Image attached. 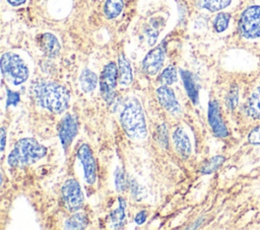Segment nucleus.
Listing matches in <instances>:
<instances>
[{"instance_id":"nucleus-1","label":"nucleus","mask_w":260,"mask_h":230,"mask_svg":"<svg viewBox=\"0 0 260 230\" xmlns=\"http://www.w3.org/2000/svg\"><path fill=\"white\" fill-rule=\"evenodd\" d=\"M34 94L39 105L55 113L63 112L69 105L68 89L55 82L44 81L36 84Z\"/></svg>"},{"instance_id":"nucleus-2","label":"nucleus","mask_w":260,"mask_h":230,"mask_svg":"<svg viewBox=\"0 0 260 230\" xmlns=\"http://www.w3.org/2000/svg\"><path fill=\"white\" fill-rule=\"evenodd\" d=\"M120 122L131 139L142 140L147 136L144 112L140 101L135 96H130L125 101L120 113Z\"/></svg>"},{"instance_id":"nucleus-3","label":"nucleus","mask_w":260,"mask_h":230,"mask_svg":"<svg viewBox=\"0 0 260 230\" xmlns=\"http://www.w3.org/2000/svg\"><path fill=\"white\" fill-rule=\"evenodd\" d=\"M47 154V148L34 138H23L18 140L7 158V163L11 167L28 166Z\"/></svg>"},{"instance_id":"nucleus-4","label":"nucleus","mask_w":260,"mask_h":230,"mask_svg":"<svg viewBox=\"0 0 260 230\" xmlns=\"http://www.w3.org/2000/svg\"><path fill=\"white\" fill-rule=\"evenodd\" d=\"M3 77L12 85H20L28 78V68L24 61L14 53H4L0 61Z\"/></svg>"},{"instance_id":"nucleus-5","label":"nucleus","mask_w":260,"mask_h":230,"mask_svg":"<svg viewBox=\"0 0 260 230\" xmlns=\"http://www.w3.org/2000/svg\"><path fill=\"white\" fill-rule=\"evenodd\" d=\"M239 31L248 40L260 36V5L254 4L247 7L239 19Z\"/></svg>"},{"instance_id":"nucleus-6","label":"nucleus","mask_w":260,"mask_h":230,"mask_svg":"<svg viewBox=\"0 0 260 230\" xmlns=\"http://www.w3.org/2000/svg\"><path fill=\"white\" fill-rule=\"evenodd\" d=\"M118 66L114 62L108 63L100 76V90L103 99L108 103H113L115 99V88L117 85Z\"/></svg>"},{"instance_id":"nucleus-7","label":"nucleus","mask_w":260,"mask_h":230,"mask_svg":"<svg viewBox=\"0 0 260 230\" xmlns=\"http://www.w3.org/2000/svg\"><path fill=\"white\" fill-rule=\"evenodd\" d=\"M61 193L64 206L69 212L73 213L81 209L83 204V195L77 180L72 178L67 179L62 186Z\"/></svg>"},{"instance_id":"nucleus-8","label":"nucleus","mask_w":260,"mask_h":230,"mask_svg":"<svg viewBox=\"0 0 260 230\" xmlns=\"http://www.w3.org/2000/svg\"><path fill=\"white\" fill-rule=\"evenodd\" d=\"M77 157L83 166L86 183H94L96 178V166L90 147L87 144H82L77 150Z\"/></svg>"},{"instance_id":"nucleus-9","label":"nucleus","mask_w":260,"mask_h":230,"mask_svg":"<svg viewBox=\"0 0 260 230\" xmlns=\"http://www.w3.org/2000/svg\"><path fill=\"white\" fill-rule=\"evenodd\" d=\"M166 55L165 45L160 44L150 50L142 61V69L148 75H155L162 67Z\"/></svg>"},{"instance_id":"nucleus-10","label":"nucleus","mask_w":260,"mask_h":230,"mask_svg":"<svg viewBox=\"0 0 260 230\" xmlns=\"http://www.w3.org/2000/svg\"><path fill=\"white\" fill-rule=\"evenodd\" d=\"M78 132V123L72 114H66L59 125V138L65 151L70 147Z\"/></svg>"},{"instance_id":"nucleus-11","label":"nucleus","mask_w":260,"mask_h":230,"mask_svg":"<svg viewBox=\"0 0 260 230\" xmlns=\"http://www.w3.org/2000/svg\"><path fill=\"white\" fill-rule=\"evenodd\" d=\"M208 123L213 134L219 138H225L229 135L226 126L221 118L220 108L216 100H211L208 104Z\"/></svg>"},{"instance_id":"nucleus-12","label":"nucleus","mask_w":260,"mask_h":230,"mask_svg":"<svg viewBox=\"0 0 260 230\" xmlns=\"http://www.w3.org/2000/svg\"><path fill=\"white\" fill-rule=\"evenodd\" d=\"M156 95L161 106H164L170 113L174 116H180L182 113V107L177 100L173 89L167 85H161L156 89Z\"/></svg>"},{"instance_id":"nucleus-13","label":"nucleus","mask_w":260,"mask_h":230,"mask_svg":"<svg viewBox=\"0 0 260 230\" xmlns=\"http://www.w3.org/2000/svg\"><path fill=\"white\" fill-rule=\"evenodd\" d=\"M40 48L44 54L49 58H55L60 53V44L58 39L51 32H45L39 40Z\"/></svg>"},{"instance_id":"nucleus-14","label":"nucleus","mask_w":260,"mask_h":230,"mask_svg":"<svg viewBox=\"0 0 260 230\" xmlns=\"http://www.w3.org/2000/svg\"><path fill=\"white\" fill-rule=\"evenodd\" d=\"M173 141L177 152L183 157L188 158L191 154V143L188 135L182 127H178L173 133Z\"/></svg>"},{"instance_id":"nucleus-15","label":"nucleus","mask_w":260,"mask_h":230,"mask_svg":"<svg viewBox=\"0 0 260 230\" xmlns=\"http://www.w3.org/2000/svg\"><path fill=\"white\" fill-rule=\"evenodd\" d=\"M118 79L119 83L123 86H128L131 84L133 79L132 68L130 62L124 55H120L118 59Z\"/></svg>"},{"instance_id":"nucleus-16","label":"nucleus","mask_w":260,"mask_h":230,"mask_svg":"<svg viewBox=\"0 0 260 230\" xmlns=\"http://www.w3.org/2000/svg\"><path fill=\"white\" fill-rule=\"evenodd\" d=\"M180 74L189 98L192 100L194 104H197L199 101V95H198V86L194 79V75L191 72L186 70H181Z\"/></svg>"},{"instance_id":"nucleus-17","label":"nucleus","mask_w":260,"mask_h":230,"mask_svg":"<svg viewBox=\"0 0 260 230\" xmlns=\"http://www.w3.org/2000/svg\"><path fill=\"white\" fill-rule=\"evenodd\" d=\"M245 111L250 118L260 120V86L256 88L248 98L245 105Z\"/></svg>"},{"instance_id":"nucleus-18","label":"nucleus","mask_w":260,"mask_h":230,"mask_svg":"<svg viewBox=\"0 0 260 230\" xmlns=\"http://www.w3.org/2000/svg\"><path fill=\"white\" fill-rule=\"evenodd\" d=\"M79 84L84 92H91L96 87L98 77L89 69H84L79 76Z\"/></svg>"},{"instance_id":"nucleus-19","label":"nucleus","mask_w":260,"mask_h":230,"mask_svg":"<svg viewBox=\"0 0 260 230\" xmlns=\"http://www.w3.org/2000/svg\"><path fill=\"white\" fill-rule=\"evenodd\" d=\"M232 0H195V5L200 9H206L210 12H216L226 8Z\"/></svg>"},{"instance_id":"nucleus-20","label":"nucleus","mask_w":260,"mask_h":230,"mask_svg":"<svg viewBox=\"0 0 260 230\" xmlns=\"http://www.w3.org/2000/svg\"><path fill=\"white\" fill-rule=\"evenodd\" d=\"M125 201L122 198H119V206L117 209L112 211L110 215L111 225L114 229H119L123 227L125 223Z\"/></svg>"},{"instance_id":"nucleus-21","label":"nucleus","mask_w":260,"mask_h":230,"mask_svg":"<svg viewBox=\"0 0 260 230\" xmlns=\"http://www.w3.org/2000/svg\"><path fill=\"white\" fill-rule=\"evenodd\" d=\"M88 224V219L84 213H74L71 217H69L65 224V229H84Z\"/></svg>"},{"instance_id":"nucleus-22","label":"nucleus","mask_w":260,"mask_h":230,"mask_svg":"<svg viewBox=\"0 0 260 230\" xmlns=\"http://www.w3.org/2000/svg\"><path fill=\"white\" fill-rule=\"evenodd\" d=\"M123 7V0H107L104 4V14L108 19H113L122 12Z\"/></svg>"},{"instance_id":"nucleus-23","label":"nucleus","mask_w":260,"mask_h":230,"mask_svg":"<svg viewBox=\"0 0 260 230\" xmlns=\"http://www.w3.org/2000/svg\"><path fill=\"white\" fill-rule=\"evenodd\" d=\"M224 160H225V158L221 155H216V156L210 158L202 165L201 172L203 174H210V173L214 172L221 166V164L224 162Z\"/></svg>"},{"instance_id":"nucleus-24","label":"nucleus","mask_w":260,"mask_h":230,"mask_svg":"<svg viewBox=\"0 0 260 230\" xmlns=\"http://www.w3.org/2000/svg\"><path fill=\"white\" fill-rule=\"evenodd\" d=\"M177 81V70L175 66L170 65L168 66L158 76V82L161 85H172Z\"/></svg>"},{"instance_id":"nucleus-25","label":"nucleus","mask_w":260,"mask_h":230,"mask_svg":"<svg viewBox=\"0 0 260 230\" xmlns=\"http://www.w3.org/2000/svg\"><path fill=\"white\" fill-rule=\"evenodd\" d=\"M230 19H231V15L229 13L219 12L213 20V27H214L215 31L216 32L224 31L229 26Z\"/></svg>"},{"instance_id":"nucleus-26","label":"nucleus","mask_w":260,"mask_h":230,"mask_svg":"<svg viewBox=\"0 0 260 230\" xmlns=\"http://www.w3.org/2000/svg\"><path fill=\"white\" fill-rule=\"evenodd\" d=\"M238 87L233 86L226 96V105L230 109H234L238 104Z\"/></svg>"},{"instance_id":"nucleus-27","label":"nucleus","mask_w":260,"mask_h":230,"mask_svg":"<svg viewBox=\"0 0 260 230\" xmlns=\"http://www.w3.org/2000/svg\"><path fill=\"white\" fill-rule=\"evenodd\" d=\"M115 185H116V188L118 191L124 190L125 186H126L124 172L120 167H118L115 171Z\"/></svg>"},{"instance_id":"nucleus-28","label":"nucleus","mask_w":260,"mask_h":230,"mask_svg":"<svg viewBox=\"0 0 260 230\" xmlns=\"http://www.w3.org/2000/svg\"><path fill=\"white\" fill-rule=\"evenodd\" d=\"M248 142L252 145H260V125L255 127L248 135Z\"/></svg>"},{"instance_id":"nucleus-29","label":"nucleus","mask_w":260,"mask_h":230,"mask_svg":"<svg viewBox=\"0 0 260 230\" xmlns=\"http://www.w3.org/2000/svg\"><path fill=\"white\" fill-rule=\"evenodd\" d=\"M19 102V93L16 91H12L7 89V100L6 105H16Z\"/></svg>"},{"instance_id":"nucleus-30","label":"nucleus","mask_w":260,"mask_h":230,"mask_svg":"<svg viewBox=\"0 0 260 230\" xmlns=\"http://www.w3.org/2000/svg\"><path fill=\"white\" fill-rule=\"evenodd\" d=\"M146 220V212L145 211H140L139 213H137L136 217H135V223L138 225H141L145 222Z\"/></svg>"},{"instance_id":"nucleus-31","label":"nucleus","mask_w":260,"mask_h":230,"mask_svg":"<svg viewBox=\"0 0 260 230\" xmlns=\"http://www.w3.org/2000/svg\"><path fill=\"white\" fill-rule=\"evenodd\" d=\"M0 138H1V142H0V145H1V152H3V151H4V148H5V144H6V130H5V128H1Z\"/></svg>"},{"instance_id":"nucleus-32","label":"nucleus","mask_w":260,"mask_h":230,"mask_svg":"<svg viewBox=\"0 0 260 230\" xmlns=\"http://www.w3.org/2000/svg\"><path fill=\"white\" fill-rule=\"evenodd\" d=\"M26 0H7V2L12 5V6H19L21 4H23Z\"/></svg>"},{"instance_id":"nucleus-33","label":"nucleus","mask_w":260,"mask_h":230,"mask_svg":"<svg viewBox=\"0 0 260 230\" xmlns=\"http://www.w3.org/2000/svg\"><path fill=\"white\" fill-rule=\"evenodd\" d=\"M255 3L258 4V5H260V0H255Z\"/></svg>"}]
</instances>
